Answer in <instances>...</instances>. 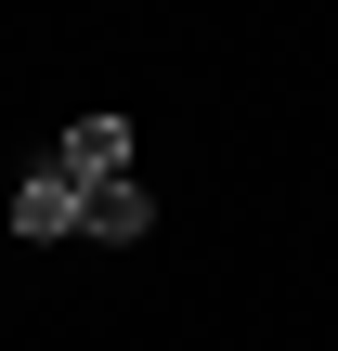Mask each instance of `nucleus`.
I'll use <instances>...</instances> for the list:
<instances>
[{
    "instance_id": "obj_1",
    "label": "nucleus",
    "mask_w": 338,
    "mask_h": 351,
    "mask_svg": "<svg viewBox=\"0 0 338 351\" xmlns=\"http://www.w3.org/2000/svg\"><path fill=\"white\" fill-rule=\"evenodd\" d=\"M52 169H65V182H78V195H91V182H117V169H130V117H78V130H65V156H52Z\"/></svg>"
},
{
    "instance_id": "obj_2",
    "label": "nucleus",
    "mask_w": 338,
    "mask_h": 351,
    "mask_svg": "<svg viewBox=\"0 0 338 351\" xmlns=\"http://www.w3.org/2000/svg\"><path fill=\"white\" fill-rule=\"evenodd\" d=\"M13 234H39V247H52V234H78V182H65L52 156H39V169L13 182Z\"/></svg>"
},
{
    "instance_id": "obj_3",
    "label": "nucleus",
    "mask_w": 338,
    "mask_h": 351,
    "mask_svg": "<svg viewBox=\"0 0 338 351\" xmlns=\"http://www.w3.org/2000/svg\"><path fill=\"white\" fill-rule=\"evenodd\" d=\"M143 221H156V195H143V182H130V169H117V182H91V195H78V234H104V247H130V234H143Z\"/></svg>"
}]
</instances>
